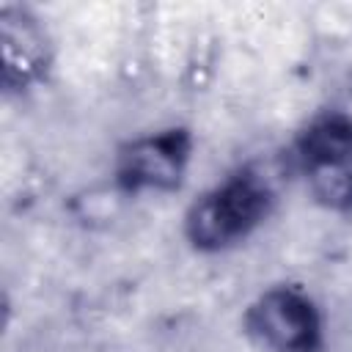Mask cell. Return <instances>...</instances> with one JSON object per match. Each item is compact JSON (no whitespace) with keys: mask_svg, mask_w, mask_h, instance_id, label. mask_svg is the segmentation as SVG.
<instances>
[{"mask_svg":"<svg viewBox=\"0 0 352 352\" xmlns=\"http://www.w3.org/2000/svg\"><path fill=\"white\" fill-rule=\"evenodd\" d=\"M250 333L275 352H316L322 322L314 302L297 289H270L248 311Z\"/></svg>","mask_w":352,"mask_h":352,"instance_id":"2","label":"cell"},{"mask_svg":"<svg viewBox=\"0 0 352 352\" xmlns=\"http://www.w3.org/2000/svg\"><path fill=\"white\" fill-rule=\"evenodd\" d=\"M190 157V135L168 129L129 143L118 157V182L124 190H173L182 182Z\"/></svg>","mask_w":352,"mask_h":352,"instance_id":"3","label":"cell"},{"mask_svg":"<svg viewBox=\"0 0 352 352\" xmlns=\"http://www.w3.org/2000/svg\"><path fill=\"white\" fill-rule=\"evenodd\" d=\"M270 209V190L250 173L234 176L204 192L184 217L190 242L201 250H220L242 239Z\"/></svg>","mask_w":352,"mask_h":352,"instance_id":"1","label":"cell"},{"mask_svg":"<svg viewBox=\"0 0 352 352\" xmlns=\"http://www.w3.org/2000/svg\"><path fill=\"white\" fill-rule=\"evenodd\" d=\"M6 85L22 88L47 69V36L25 8H3Z\"/></svg>","mask_w":352,"mask_h":352,"instance_id":"4","label":"cell"},{"mask_svg":"<svg viewBox=\"0 0 352 352\" xmlns=\"http://www.w3.org/2000/svg\"><path fill=\"white\" fill-rule=\"evenodd\" d=\"M314 195L333 206V209H349L352 206V162L344 165H327L308 170Z\"/></svg>","mask_w":352,"mask_h":352,"instance_id":"6","label":"cell"},{"mask_svg":"<svg viewBox=\"0 0 352 352\" xmlns=\"http://www.w3.org/2000/svg\"><path fill=\"white\" fill-rule=\"evenodd\" d=\"M297 157L305 170L352 162V116L330 113L316 118L300 135Z\"/></svg>","mask_w":352,"mask_h":352,"instance_id":"5","label":"cell"}]
</instances>
